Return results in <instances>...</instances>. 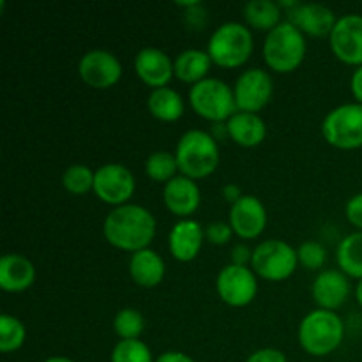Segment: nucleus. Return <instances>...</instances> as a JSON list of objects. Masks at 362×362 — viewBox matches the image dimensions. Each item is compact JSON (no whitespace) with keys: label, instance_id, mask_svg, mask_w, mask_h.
<instances>
[{"label":"nucleus","instance_id":"nucleus-1","mask_svg":"<svg viewBox=\"0 0 362 362\" xmlns=\"http://www.w3.org/2000/svg\"><path fill=\"white\" fill-rule=\"evenodd\" d=\"M103 232L112 246L136 253L148 247L154 239L156 218L141 205H120L106 216Z\"/></svg>","mask_w":362,"mask_h":362},{"label":"nucleus","instance_id":"nucleus-2","mask_svg":"<svg viewBox=\"0 0 362 362\" xmlns=\"http://www.w3.org/2000/svg\"><path fill=\"white\" fill-rule=\"evenodd\" d=\"M175 158L184 177L204 179L218 168L219 147L216 138L207 131L189 129L180 136Z\"/></svg>","mask_w":362,"mask_h":362},{"label":"nucleus","instance_id":"nucleus-3","mask_svg":"<svg viewBox=\"0 0 362 362\" xmlns=\"http://www.w3.org/2000/svg\"><path fill=\"white\" fill-rule=\"evenodd\" d=\"M345 325L339 315L329 310L311 311L299 325V343L310 356L324 357L334 352L343 341Z\"/></svg>","mask_w":362,"mask_h":362},{"label":"nucleus","instance_id":"nucleus-4","mask_svg":"<svg viewBox=\"0 0 362 362\" xmlns=\"http://www.w3.org/2000/svg\"><path fill=\"white\" fill-rule=\"evenodd\" d=\"M306 55L304 34L290 21H281L264 41V59L271 69L290 73L297 69Z\"/></svg>","mask_w":362,"mask_h":362},{"label":"nucleus","instance_id":"nucleus-5","mask_svg":"<svg viewBox=\"0 0 362 362\" xmlns=\"http://www.w3.org/2000/svg\"><path fill=\"white\" fill-rule=\"evenodd\" d=\"M253 52V35L246 25L226 21L212 32L207 53L212 62L223 67H237L246 62Z\"/></svg>","mask_w":362,"mask_h":362},{"label":"nucleus","instance_id":"nucleus-6","mask_svg":"<svg viewBox=\"0 0 362 362\" xmlns=\"http://www.w3.org/2000/svg\"><path fill=\"white\" fill-rule=\"evenodd\" d=\"M189 103L194 112L212 122H228L237 110L235 94L219 78H204L189 90Z\"/></svg>","mask_w":362,"mask_h":362},{"label":"nucleus","instance_id":"nucleus-7","mask_svg":"<svg viewBox=\"0 0 362 362\" xmlns=\"http://www.w3.org/2000/svg\"><path fill=\"white\" fill-rule=\"evenodd\" d=\"M297 251L288 243L279 239H269L258 244L253 251L251 267L255 274L269 281H283L290 278L297 269Z\"/></svg>","mask_w":362,"mask_h":362},{"label":"nucleus","instance_id":"nucleus-8","mask_svg":"<svg viewBox=\"0 0 362 362\" xmlns=\"http://www.w3.org/2000/svg\"><path fill=\"white\" fill-rule=\"evenodd\" d=\"M325 140L338 148L362 147V105L346 103L331 110L322 122Z\"/></svg>","mask_w":362,"mask_h":362},{"label":"nucleus","instance_id":"nucleus-9","mask_svg":"<svg viewBox=\"0 0 362 362\" xmlns=\"http://www.w3.org/2000/svg\"><path fill=\"white\" fill-rule=\"evenodd\" d=\"M216 288L223 303L230 306H247L257 297L258 283L253 269L246 265H226L219 271Z\"/></svg>","mask_w":362,"mask_h":362},{"label":"nucleus","instance_id":"nucleus-10","mask_svg":"<svg viewBox=\"0 0 362 362\" xmlns=\"http://www.w3.org/2000/svg\"><path fill=\"white\" fill-rule=\"evenodd\" d=\"M134 177L127 166L120 163H108L95 170L94 193L99 200L110 205H126L134 193Z\"/></svg>","mask_w":362,"mask_h":362},{"label":"nucleus","instance_id":"nucleus-11","mask_svg":"<svg viewBox=\"0 0 362 362\" xmlns=\"http://www.w3.org/2000/svg\"><path fill=\"white\" fill-rule=\"evenodd\" d=\"M272 78L267 71L260 67H251L244 71L235 81L233 94H235L237 110L239 112L257 113L271 101L272 98Z\"/></svg>","mask_w":362,"mask_h":362},{"label":"nucleus","instance_id":"nucleus-12","mask_svg":"<svg viewBox=\"0 0 362 362\" xmlns=\"http://www.w3.org/2000/svg\"><path fill=\"white\" fill-rule=\"evenodd\" d=\"M80 78L92 88H110L122 76V64L108 49H90L78 64Z\"/></svg>","mask_w":362,"mask_h":362},{"label":"nucleus","instance_id":"nucleus-13","mask_svg":"<svg viewBox=\"0 0 362 362\" xmlns=\"http://www.w3.org/2000/svg\"><path fill=\"white\" fill-rule=\"evenodd\" d=\"M331 48L341 62L362 66V16L346 14L336 21L331 35Z\"/></svg>","mask_w":362,"mask_h":362},{"label":"nucleus","instance_id":"nucleus-14","mask_svg":"<svg viewBox=\"0 0 362 362\" xmlns=\"http://www.w3.org/2000/svg\"><path fill=\"white\" fill-rule=\"evenodd\" d=\"M267 225V211L253 194H243L230 209V226L240 239H255Z\"/></svg>","mask_w":362,"mask_h":362},{"label":"nucleus","instance_id":"nucleus-15","mask_svg":"<svg viewBox=\"0 0 362 362\" xmlns=\"http://www.w3.org/2000/svg\"><path fill=\"white\" fill-rule=\"evenodd\" d=\"M134 71L141 81L151 85L152 88L166 87L172 76L175 74L172 59L163 49L147 46L136 53L134 59Z\"/></svg>","mask_w":362,"mask_h":362},{"label":"nucleus","instance_id":"nucleus-16","mask_svg":"<svg viewBox=\"0 0 362 362\" xmlns=\"http://www.w3.org/2000/svg\"><path fill=\"white\" fill-rule=\"evenodd\" d=\"M288 21L296 25L300 32L315 35V37H324L331 35L332 28L336 25V14L331 7L324 4H303L288 11Z\"/></svg>","mask_w":362,"mask_h":362},{"label":"nucleus","instance_id":"nucleus-17","mask_svg":"<svg viewBox=\"0 0 362 362\" xmlns=\"http://www.w3.org/2000/svg\"><path fill=\"white\" fill-rule=\"evenodd\" d=\"M311 292H313V299L322 310H336L341 304H345V300L350 296V283L346 278L345 272L334 271V269H327V271H322L320 274L315 278L313 286H311Z\"/></svg>","mask_w":362,"mask_h":362},{"label":"nucleus","instance_id":"nucleus-18","mask_svg":"<svg viewBox=\"0 0 362 362\" xmlns=\"http://www.w3.org/2000/svg\"><path fill=\"white\" fill-rule=\"evenodd\" d=\"M205 239V230L194 219H180L168 233V247L173 258L191 262L198 257Z\"/></svg>","mask_w":362,"mask_h":362},{"label":"nucleus","instance_id":"nucleus-19","mask_svg":"<svg viewBox=\"0 0 362 362\" xmlns=\"http://www.w3.org/2000/svg\"><path fill=\"white\" fill-rule=\"evenodd\" d=\"M163 200L170 212L187 219V216L193 214L200 205V189H198V184L189 177H173L170 182L165 184Z\"/></svg>","mask_w":362,"mask_h":362},{"label":"nucleus","instance_id":"nucleus-20","mask_svg":"<svg viewBox=\"0 0 362 362\" xmlns=\"http://www.w3.org/2000/svg\"><path fill=\"white\" fill-rule=\"evenodd\" d=\"M34 279V264L27 257L9 253L0 258V286L6 292H23L30 288Z\"/></svg>","mask_w":362,"mask_h":362},{"label":"nucleus","instance_id":"nucleus-21","mask_svg":"<svg viewBox=\"0 0 362 362\" xmlns=\"http://www.w3.org/2000/svg\"><path fill=\"white\" fill-rule=\"evenodd\" d=\"M129 274L133 281L144 288L158 286L165 278V260L154 250L145 247L131 255Z\"/></svg>","mask_w":362,"mask_h":362},{"label":"nucleus","instance_id":"nucleus-22","mask_svg":"<svg viewBox=\"0 0 362 362\" xmlns=\"http://www.w3.org/2000/svg\"><path fill=\"white\" fill-rule=\"evenodd\" d=\"M226 129H228L230 138L243 147H257L265 140V134H267L264 119L251 112H237L226 122Z\"/></svg>","mask_w":362,"mask_h":362},{"label":"nucleus","instance_id":"nucleus-23","mask_svg":"<svg viewBox=\"0 0 362 362\" xmlns=\"http://www.w3.org/2000/svg\"><path fill=\"white\" fill-rule=\"evenodd\" d=\"M211 55L202 49H184L173 60V67H175V74L179 80L186 81V83H198L205 78L209 67H211Z\"/></svg>","mask_w":362,"mask_h":362},{"label":"nucleus","instance_id":"nucleus-24","mask_svg":"<svg viewBox=\"0 0 362 362\" xmlns=\"http://www.w3.org/2000/svg\"><path fill=\"white\" fill-rule=\"evenodd\" d=\"M148 110L159 120L173 122L179 120L184 113V99L177 90L170 87L154 88L148 95Z\"/></svg>","mask_w":362,"mask_h":362},{"label":"nucleus","instance_id":"nucleus-25","mask_svg":"<svg viewBox=\"0 0 362 362\" xmlns=\"http://www.w3.org/2000/svg\"><path fill=\"white\" fill-rule=\"evenodd\" d=\"M244 18L257 30H269L281 23V7L274 0H250L244 6Z\"/></svg>","mask_w":362,"mask_h":362},{"label":"nucleus","instance_id":"nucleus-26","mask_svg":"<svg viewBox=\"0 0 362 362\" xmlns=\"http://www.w3.org/2000/svg\"><path fill=\"white\" fill-rule=\"evenodd\" d=\"M339 269L352 278L362 279V232H354L339 243L336 250Z\"/></svg>","mask_w":362,"mask_h":362},{"label":"nucleus","instance_id":"nucleus-27","mask_svg":"<svg viewBox=\"0 0 362 362\" xmlns=\"http://www.w3.org/2000/svg\"><path fill=\"white\" fill-rule=\"evenodd\" d=\"M179 170L175 154L168 151H156L145 161V172L152 180L158 182H170Z\"/></svg>","mask_w":362,"mask_h":362},{"label":"nucleus","instance_id":"nucleus-28","mask_svg":"<svg viewBox=\"0 0 362 362\" xmlns=\"http://www.w3.org/2000/svg\"><path fill=\"white\" fill-rule=\"evenodd\" d=\"M27 338V329L13 315L0 317V350L4 354L16 352Z\"/></svg>","mask_w":362,"mask_h":362},{"label":"nucleus","instance_id":"nucleus-29","mask_svg":"<svg viewBox=\"0 0 362 362\" xmlns=\"http://www.w3.org/2000/svg\"><path fill=\"white\" fill-rule=\"evenodd\" d=\"M113 329L120 339H138L145 329V320L138 310L124 308L113 318Z\"/></svg>","mask_w":362,"mask_h":362},{"label":"nucleus","instance_id":"nucleus-30","mask_svg":"<svg viewBox=\"0 0 362 362\" xmlns=\"http://www.w3.org/2000/svg\"><path fill=\"white\" fill-rule=\"evenodd\" d=\"M112 362H156L152 352L140 339H120L112 350Z\"/></svg>","mask_w":362,"mask_h":362},{"label":"nucleus","instance_id":"nucleus-31","mask_svg":"<svg viewBox=\"0 0 362 362\" xmlns=\"http://www.w3.org/2000/svg\"><path fill=\"white\" fill-rule=\"evenodd\" d=\"M94 175L88 166L85 165H73L64 172L62 184L69 193L73 194H83L94 189Z\"/></svg>","mask_w":362,"mask_h":362},{"label":"nucleus","instance_id":"nucleus-32","mask_svg":"<svg viewBox=\"0 0 362 362\" xmlns=\"http://www.w3.org/2000/svg\"><path fill=\"white\" fill-rule=\"evenodd\" d=\"M297 257H299V264L310 271H318L324 267L325 260H327L325 247L317 240H306L300 244L297 250Z\"/></svg>","mask_w":362,"mask_h":362},{"label":"nucleus","instance_id":"nucleus-33","mask_svg":"<svg viewBox=\"0 0 362 362\" xmlns=\"http://www.w3.org/2000/svg\"><path fill=\"white\" fill-rule=\"evenodd\" d=\"M233 235V228L230 226V223L225 221H212L205 226V239L212 244H226Z\"/></svg>","mask_w":362,"mask_h":362},{"label":"nucleus","instance_id":"nucleus-34","mask_svg":"<svg viewBox=\"0 0 362 362\" xmlns=\"http://www.w3.org/2000/svg\"><path fill=\"white\" fill-rule=\"evenodd\" d=\"M346 218L354 226L359 228V232H362V193L356 194L349 200V204H346Z\"/></svg>","mask_w":362,"mask_h":362},{"label":"nucleus","instance_id":"nucleus-35","mask_svg":"<svg viewBox=\"0 0 362 362\" xmlns=\"http://www.w3.org/2000/svg\"><path fill=\"white\" fill-rule=\"evenodd\" d=\"M246 362H286V356L278 349H260L251 354Z\"/></svg>","mask_w":362,"mask_h":362},{"label":"nucleus","instance_id":"nucleus-36","mask_svg":"<svg viewBox=\"0 0 362 362\" xmlns=\"http://www.w3.org/2000/svg\"><path fill=\"white\" fill-rule=\"evenodd\" d=\"M253 258V251L246 244H237L232 251V260L235 265H246Z\"/></svg>","mask_w":362,"mask_h":362},{"label":"nucleus","instance_id":"nucleus-37","mask_svg":"<svg viewBox=\"0 0 362 362\" xmlns=\"http://www.w3.org/2000/svg\"><path fill=\"white\" fill-rule=\"evenodd\" d=\"M352 94L357 99V103L362 105V66L357 67L352 74Z\"/></svg>","mask_w":362,"mask_h":362},{"label":"nucleus","instance_id":"nucleus-38","mask_svg":"<svg viewBox=\"0 0 362 362\" xmlns=\"http://www.w3.org/2000/svg\"><path fill=\"white\" fill-rule=\"evenodd\" d=\"M156 362H194L189 356L182 352H177V350H172V352H165L156 359Z\"/></svg>","mask_w":362,"mask_h":362},{"label":"nucleus","instance_id":"nucleus-39","mask_svg":"<svg viewBox=\"0 0 362 362\" xmlns=\"http://www.w3.org/2000/svg\"><path fill=\"white\" fill-rule=\"evenodd\" d=\"M221 193H223V197H225V200L232 202V205L235 204L240 197H243V193H240V187L237 186V184H226V186L223 187Z\"/></svg>","mask_w":362,"mask_h":362},{"label":"nucleus","instance_id":"nucleus-40","mask_svg":"<svg viewBox=\"0 0 362 362\" xmlns=\"http://www.w3.org/2000/svg\"><path fill=\"white\" fill-rule=\"evenodd\" d=\"M356 296H357V300H359V304L362 306V279H359V285H357L356 288Z\"/></svg>","mask_w":362,"mask_h":362},{"label":"nucleus","instance_id":"nucleus-41","mask_svg":"<svg viewBox=\"0 0 362 362\" xmlns=\"http://www.w3.org/2000/svg\"><path fill=\"white\" fill-rule=\"evenodd\" d=\"M45 362H74V361L67 359V357H49V359H46Z\"/></svg>","mask_w":362,"mask_h":362}]
</instances>
